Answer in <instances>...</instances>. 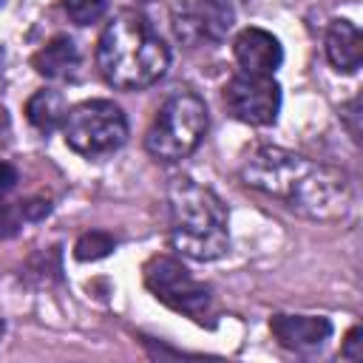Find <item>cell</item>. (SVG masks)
I'll use <instances>...</instances> for the list:
<instances>
[{
	"label": "cell",
	"instance_id": "12",
	"mask_svg": "<svg viewBox=\"0 0 363 363\" xmlns=\"http://www.w3.org/2000/svg\"><path fill=\"white\" fill-rule=\"evenodd\" d=\"M79 51L74 45L71 37L65 34H57L54 40H48L34 57H31V65L40 77L45 79H74L77 71H79Z\"/></svg>",
	"mask_w": 363,
	"mask_h": 363
},
{
	"label": "cell",
	"instance_id": "2",
	"mask_svg": "<svg viewBox=\"0 0 363 363\" xmlns=\"http://www.w3.org/2000/svg\"><path fill=\"white\" fill-rule=\"evenodd\" d=\"M170 51L153 26L136 11H119L99 34L96 68L108 85L142 91L164 77Z\"/></svg>",
	"mask_w": 363,
	"mask_h": 363
},
{
	"label": "cell",
	"instance_id": "4",
	"mask_svg": "<svg viewBox=\"0 0 363 363\" xmlns=\"http://www.w3.org/2000/svg\"><path fill=\"white\" fill-rule=\"evenodd\" d=\"M204 130H207L204 102L190 91H179L170 99H164V105L156 111L145 133V147L156 162L176 164L199 147Z\"/></svg>",
	"mask_w": 363,
	"mask_h": 363
},
{
	"label": "cell",
	"instance_id": "5",
	"mask_svg": "<svg viewBox=\"0 0 363 363\" xmlns=\"http://www.w3.org/2000/svg\"><path fill=\"white\" fill-rule=\"evenodd\" d=\"M62 136L71 150L85 159L116 153L128 139V119L111 99H88L74 105L62 119Z\"/></svg>",
	"mask_w": 363,
	"mask_h": 363
},
{
	"label": "cell",
	"instance_id": "10",
	"mask_svg": "<svg viewBox=\"0 0 363 363\" xmlns=\"http://www.w3.org/2000/svg\"><path fill=\"white\" fill-rule=\"evenodd\" d=\"M269 332L278 340V346H284L289 352H315L329 340L332 323L326 318H318V315H284V312H278L269 318Z\"/></svg>",
	"mask_w": 363,
	"mask_h": 363
},
{
	"label": "cell",
	"instance_id": "1",
	"mask_svg": "<svg viewBox=\"0 0 363 363\" xmlns=\"http://www.w3.org/2000/svg\"><path fill=\"white\" fill-rule=\"evenodd\" d=\"M241 179L250 187L281 199L301 216L318 221L340 218L352 199L349 182L340 170L272 145L250 153L241 167Z\"/></svg>",
	"mask_w": 363,
	"mask_h": 363
},
{
	"label": "cell",
	"instance_id": "15",
	"mask_svg": "<svg viewBox=\"0 0 363 363\" xmlns=\"http://www.w3.org/2000/svg\"><path fill=\"white\" fill-rule=\"evenodd\" d=\"M62 9L71 23L91 26L108 11V0H62Z\"/></svg>",
	"mask_w": 363,
	"mask_h": 363
},
{
	"label": "cell",
	"instance_id": "13",
	"mask_svg": "<svg viewBox=\"0 0 363 363\" xmlns=\"http://www.w3.org/2000/svg\"><path fill=\"white\" fill-rule=\"evenodd\" d=\"M65 113H68V108H65V96H62L60 91H37V94L26 102V116H28V122H31L37 130H43V133L54 130V128L65 119Z\"/></svg>",
	"mask_w": 363,
	"mask_h": 363
},
{
	"label": "cell",
	"instance_id": "17",
	"mask_svg": "<svg viewBox=\"0 0 363 363\" xmlns=\"http://www.w3.org/2000/svg\"><path fill=\"white\" fill-rule=\"evenodd\" d=\"M17 184V170L9 162H0V199Z\"/></svg>",
	"mask_w": 363,
	"mask_h": 363
},
{
	"label": "cell",
	"instance_id": "7",
	"mask_svg": "<svg viewBox=\"0 0 363 363\" xmlns=\"http://www.w3.org/2000/svg\"><path fill=\"white\" fill-rule=\"evenodd\" d=\"M227 111L247 125H272L281 111V88L272 77L235 74L224 88Z\"/></svg>",
	"mask_w": 363,
	"mask_h": 363
},
{
	"label": "cell",
	"instance_id": "19",
	"mask_svg": "<svg viewBox=\"0 0 363 363\" xmlns=\"http://www.w3.org/2000/svg\"><path fill=\"white\" fill-rule=\"evenodd\" d=\"M0 335H3V320H0Z\"/></svg>",
	"mask_w": 363,
	"mask_h": 363
},
{
	"label": "cell",
	"instance_id": "16",
	"mask_svg": "<svg viewBox=\"0 0 363 363\" xmlns=\"http://www.w3.org/2000/svg\"><path fill=\"white\" fill-rule=\"evenodd\" d=\"M340 357L346 360H363V329L360 326H352L346 340H343V349H340Z\"/></svg>",
	"mask_w": 363,
	"mask_h": 363
},
{
	"label": "cell",
	"instance_id": "3",
	"mask_svg": "<svg viewBox=\"0 0 363 363\" xmlns=\"http://www.w3.org/2000/svg\"><path fill=\"white\" fill-rule=\"evenodd\" d=\"M170 241L193 261H216L230 247L221 199L190 176L170 182Z\"/></svg>",
	"mask_w": 363,
	"mask_h": 363
},
{
	"label": "cell",
	"instance_id": "14",
	"mask_svg": "<svg viewBox=\"0 0 363 363\" xmlns=\"http://www.w3.org/2000/svg\"><path fill=\"white\" fill-rule=\"evenodd\" d=\"M116 247V238L102 233V230H94V233H85L77 238L74 244V258L77 261H99L105 255H111Z\"/></svg>",
	"mask_w": 363,
	"mask_h": 363
},
{
	"label": "cell",
	"instance_id": "8",
	"mask_svg": "<svg viewBox=\"0 0 363 363\" xmlns=\"http://www.w3.org/2000/svg\"><path fill=\"white\" fill-rule=\"evenodd\" d=\"M230 26L233 9L227 0H184L173 14L176 37L190 45L218 43Z\"/></svg>",
	"mask_w": 363,
	"mask_h": 363
},
{
	"label": "cell",
	"instance_id": "9",
	"mask_svg": "<svg viewBox=\"0 0 363 363\" xmlns=\"http://www.w3.org/2000/svg\"><path fill=\"white\" fill-rule=\"evenodd\" d=\"M233 57H235V62L241 65L244 74L272 77L281 68L284 51H281L278 37H272L264 28L250 26V28H244V31L235 34V40H233Z\"/></svg>",
	"mask_w": 363,
	"mask_h": 363
},
{
	"label": "cell",
	"instance_id": "20",
	"mask_svg": "<svg viewBox=\"0 0 363 363\" xmlns=\"http://www.w3.org/2000/svg\"><path fill=\"white\" fill-rule=\"evenodd\" d=\"M0 3H3V0H0Z\"/></svg>",
	"mask_w": 363,
	"mask_h": 363
},
{
	"label": "cell",
	"instance_id": "11",
	"mask_svg": "<svg viewBox=\"0 0 363 363\" xmlns=\"http://www.w3.org/2000/svg\"><path fill=\"white\" fill-rule=\"evenodd\" d=\"M326 57L329 62L343 71V74H354L363 62V37L360 28L349 20H332L329 31H326Z\"/></svg>",
	"mask_w": 363,
	"mask_h": 363
},
{
	"label": "cell",
	"instance_id": "6",
	"mask_svg": "<svg viewBox=\"0 0 363 363\" xmlns=\"http://www.w3.org/2000/svg\"><path fill=\"white\" fill-rule=\"evenodd\" d=\"M142 278L156 301H162L173 312L187 315L190 320H196L201 326H213L210 286L196 281L182 261H176L170 255H153L142 267Z\"/></svg>",
	"mask_w": 363,
	"mask_h": 363
},
{
	"label": "cell",
	"instance_id": "18",
	"mask_svg": "<svg viewBox=\"0 0 363 363\" xmlns=\"http://www.w3.org/2000/svg\"><path fill=\"white\" fill-rule=\"evenodd\" d=\"M0 65H3V51H0Z\"/></svg>",
	"mask_w": 363,
	"mask_h": 363
}]
</instances>
